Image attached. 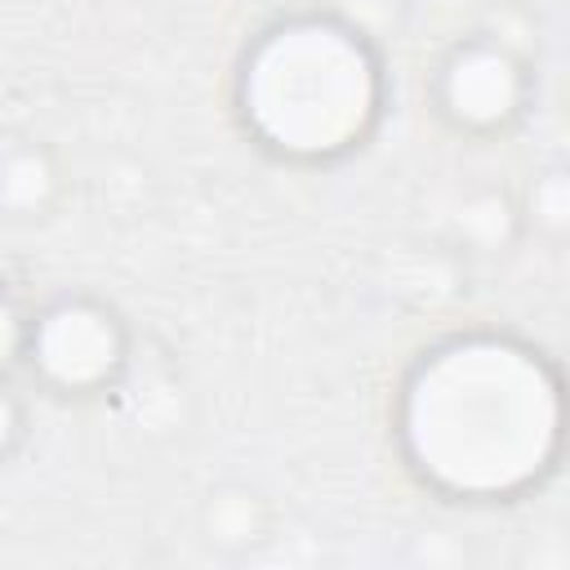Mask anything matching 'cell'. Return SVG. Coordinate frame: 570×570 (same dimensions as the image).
Listing matches in <instances>:
<instances>
[{"instance_id": "cell-3", "label": "cell", "mask_w": 570, "mask_h": 570, "mask_svg": "<svg viewBox=\"0 0 570 570\" xmlns=\"http://www.w3.org/2000/svg\"><path fill=\"white\" fill-rule=\"evenodd\" d=\"M31 365L58 392H94L125 365V334L94 303H58L31 330Z\"/></svg>"}, {"instance_id": "cell-4", "label": "cell", "mask_w": 570, "mask_h": 570, "mask_svg": "<svg viewBox=\"0 0 570 570\" xmlns=\"http://www.w3.org/2000/svg\"><path fill=\"white\" fill-rule=\"evenodd\" d=\"M445 111L468 129H494L508 125L521 107V71L503 49L472 45L459 49L441 80Z\"/></svg>"}, {"instance_id": "cell-2", "label": "cell", "mask_w": 570, "mask_h": 570, "mask_svg": "<svg viewBox=\"0 0 570 570\" xmlns=\"http://www.w3.org/2000/svg\"><path fill=\"white\" fill-rule=\"evenodd\" d=\"M240 107L272 151L330 160L370 134L379 116V67L347 27L298 18L254 45L240 76Z\"/></svg>"}, {"instance_id": "cell-1", "label": "cell", "mask_w": 570, "mask_h": 570, "mask_svg": "<svg viewBox=\"0 0 570 570\" xmlns=\"http://www.w3.org/2000/svg\"><path fill=\"white\" fill-rule=\"evenodd\" d=\"M570 383L530 347L468 334L432 347L401 392L396 432L410 468L463 503L539 485L566 441Z\"/></svg>"}, {"instance_id": "cell-5", "label": "cell", "mask_w": 570, "mask_h": 570, "mask_svg": "<svg viewBox=\"0 0 570 570\" xmlns=\"http://www.w3.org/2000/svg\"><path fill=\"white\" fill-rule=\"evenodd\" d=\"M566 383H570V379H566Z\"/></svg>"}]
</instances>
